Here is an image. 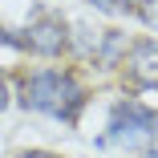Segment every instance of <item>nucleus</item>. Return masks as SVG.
<instances>
[{
    "label": "nucleus",
    "mask_w": 158,
    "mask_h": 158,
    "mask_svg": "<svg viewBox=\"0 0 158 158\" xmlns=\"http://www.w3.org/2000/svg\"><path fill=\"white\" fill-rule=\"evenodd\" d=\"M81 85L61 73V69H45V73H33L20 89V106L24 110H37V114H49V118H77L81 110Z\"/></svg>",
    "instance_id": "nucleus-1"
},
{
    "label": "nucleus",
    "mask_w": 158,
    "mask_h": 158,
    "mask_svg": "<svg viewBox=\"0 0 158 158\" xmlns=\"http://www.w3.org/2000/svg\"><path fill=\"white\" fill-rule=\"evenodd\" d=\"M158 134V114L134 102H118L110 114V130L102 142H118V146H130V150H146L150 138Z\"/></svg>",
    "instance_id": "nucleus-2"
},
{
    "label": "nucleus",
    "mask_w": 158,
    "mask_h": 158,
    "mask_svg": "<svg viewBox=\"0 0 158 158\" xmlns=\"http://www.w3.org/2000/svg\"><path fill=\"white\" fill-rule=\"evenodd\" d=\"M20 49H33L41 57H57L69 49V24L61 16H37L33 24L20 33Z\"/></svg>",
    "instance_id": "nucleus-3"
},
{
    "label": "nucleus",
    "mask_w": 158,
    "mask_h": 158,
    "mask_svg": "<svg viewBox=\"0 0 158 158\" xmlns=\"http://www.w3.org/2000/svg\"><path fill=\"white\" fill-rule=\"evenodd\" d=\"M130 81L134 85H146V89H158V45L154 41H130Z\"/></svg>",
    "instance_id": "nucleus-4"
},
{
    "label": "nucleus",
    "mask_w": 158,
    "mask_h": 158,
    "mask_svg": "<svg viewBox=\"0 0 158 158\" xmlns=\"http://www.w3.org/2000/svg\"><path fill=\"white\" fill-rule=\"evenodd\" d=\"M122 53H130L126 33H118V28L102 33V45H98V61H102V65H118V57H122Z\"/></svg>",
    "instance_id": "nucleus-5"
},
{
    "label": "nucleus",
    "mask_w": 158,
    "mask_h": 158,
    "mask_svg": "<svg viewBox=\"0 0 158 158\" xmlns=\"http://www.w3.org/2000/svg\"><path fill=\"white\" fill-rule=\"evenodd\" d=\"M98 12H110V16H118V12H130L134 8V0H89Z\"/></svg>",
    "instance_id": "nucleus-6"
},
{
    "label": "nucleus",
    "mask_w": 158,
    "mask_h": 158,
    "mask_svg": "<svg viewBox=\"0 0 158 158\" xmlns=\"http://www.w3.org/2000/svg\"><path fill=\"white\" fill-rule=\"evenodd\" d=\"M138 16H142L150 28H158V0H138Z\"/></svg>",
    "instance_id": "nucleus-7"
},
{
    "label": "nucleus",
    "mask_w": 158,
    "mask_h": 158,
    "mask_svg": "<svg viewBox=\"0 0 158 158\" xmlns=\"http://www.w3.org/2000/svg\"><path fill=\"white\" fill-rule=\"evenodd\" d=\"M8 98H12V89H8V77L0 73V110H8Z\"/></svg>",
    "instance_id": "nucleus-8"
},
{
    "label": "nucleus",
    "mask_w": 158,
    "mask_h": 158,
    "mask_svg": "<svg viewBox=\"0 0 158 158\" xmlns=\"http://www.w3.org/2000/svg\"><path fill=\"white\" fill-rule=\"evenodd\" d=\"M20 158H57V154H49V150H24Z\"/></svg>",
    "instance_id": "nucleus-9"
},
{
    "label": "nucleus",
    "mask_w": 158,
    "mask_h": 158,
    "mask_svg": "<svg viewBox=\"0 0 158 158\" xmlns=\"http://www.w3.org/2000/svg\"><path fill=\"white\" fill-rule=\"evenodd\" d=\"M146 158H158V150H146Z\"/></svg>",
    "instance_id": "nucleus-10"
}]
</instances>
